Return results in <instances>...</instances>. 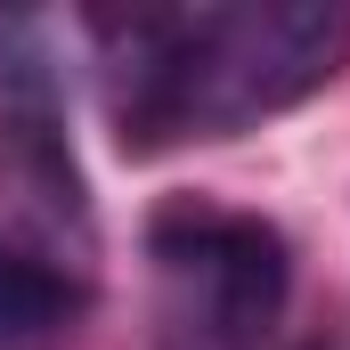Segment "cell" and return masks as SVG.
<instances>
[{
  "label": "cell",
  "instance_id": "cell-1",
  "mask_svg": "<svg viewBox=\"0 0 350 350\" xmlns=\"http://www.w3.org/2000/svg\"><path fill=\"white\" fill-rule=\"evenodd\" d=\"M106 122L122 155L245 139L318 98L350 57L342 0H228V8H122L90 16Z\"/></svg>",
  "mask_w": 350,
  "mask_h": 350
},
{
  "label": "cell",
  "instance_id": "cell-2",
  "mask_svg": "<svg viewBox=\"0 0 350 350\" xmlns=\"http://www.w3.org/2000/svg\"><path fill=\"white\" fill-rule=\"evenodd\" d=\"M147 269L163 350H261L293 293L285 228L212 196H172L147 212Z\"/></svg>",
  "mask_w": 350,
  "mask_h": 350
},
{
  "label": "cell",
  "instance_id": "cell-3",
  "mask_svg": "<svg viewBox=\"0 0 350 350\" xmlns=\"http://www.w3.org/2000/svg\"><path fill=\"white\" fill-rule=\"evenodd\" d=\"M90 285L49 245H25L0 228V350H57L82 318Z\"/></svg>",
  "mask_w": 350,
  "mask_h": 350
}]
</instances>
